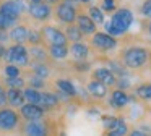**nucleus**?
I'll return each instance as SVG.
<instances>
[{"instance_id": "obj_1", "label": "nucleus", "mask_w": 151, "mask_h": 136, "mask_svg": "<svg viewBox=\"0 0 151 136\" xmlns=\"http://www.w3.org/2000/svg\"><path fill=\"white\" fill-rule=\"evenodd\" d=\"M150 49L143 45H128L122 49L119 54V58L128 70H141L143 67H146V63H150Z\"/></svg>"}, {"instance_id": "obj_2", "label": "nucleus", "mask_w": 151, "mask_h": 136, "mask_svg": "<svg viewBox=\"0 0 151 136\" xmlns=\"http://www.w3.org/2000/svg\"><path fill=\"white\" fill-rule=\"evenodd\" d=\"M133 19H135V16L130 8H127V6L117 8L111 15L109 23H106V32L114 36V37L124 36L130 29V26L133 24Z\"/></svg>"}, {"instance_id": "obj_3", "label": "nucleus", "mask_w": 151, "mask_h": 136, "mask_svg": "<svg viewBox=\"0 0 151 136\" xmlns=\"http://www.w3.org/2000/svg\"><path fill=\"white\" fill-rule=\"evenodd\" d=\"M76 3H78L76 0H62L60 3H57L54 6V19L59 24H63V26L73 24L80 13Z\"/></svg>"}, {"instance_id": "obj_4", "label": "nucleus", "mask_w": 151, "mask_h": 136, "mask_svg": "<svg viewBox=\"0 0 151 136\" xmlns=\"http://www.w3.org/2000/svg\"><path fill=\"white\" fill-rule=\"evenodd\" d=\"M4 62L5 63H13L20 68H29L31 65L29 50H28V47L24 44H12L7 49Z\"/></svg>"}, {"instance_id": "obj_5", "label": "nucleus", "mask_w": 151, "mask_h": 136, "mask_svg": "<svg viewBox=\"0 0 151 136\" xmlns=\"http://www.w3.org/2000/svg\"><path fill=\"white\" fill-rule=\"evenodd\" d=\"M23 125V118H21L20 112L12 107H0V131L2 133H13L20 130Z\"/></svg>"}, {"instance_id": "obj_6", "label": "nucleus", "mask_w": 151, "mask_h": 136, "mask_svg": "<svg viewBox=\"0 0 151 136\" xmlns=\"http://www.w3.org/2000/svg\"><path fill=\"white\" fill-rule=\"evenodd\" d=\"M89 47L98 54H109V52L115 50L119 45V39L114 36L107 34V32H96L89 37Z\"/></svg>"}, {"instance_id": "obj_7", "label": "nucleus", "mask_w": 151, "mask_h": 136, "mask_svg": "<svg viewBox=\"0 0 151 136\" xmlns=\"http://www.w3.org/2000/svg\"><path fill=\"white\" fill-rule=\"evenodd\" d=\"M39 29H41V34H42L46 45H68V39L65 36V31L60 26L46 23Z\"/></svg>"}, {"instance_id": "obj_8", "label": "nucleus", "mask_w": 151, "mask_h": 136, "mask_svg": "<svg viewBox=\"0 0 151 136\" xmlns=\"http://www.w3.org/2000/svg\"><path fill=\"white\" fill-rule=\"evenodd\" d=\"M26 15L33 19L34 23H41V24H46L49 23L50 18H54V6L49 5L46 2L41 3H28V10Z\"/></svg>"}, {"instance_id": "obj_9", "label": "nucleus", "mask_w": 151, "mask_h": 136, "mask_svg": "<svg viewBox=\"0 0 151 136\" xmlns=\"http://www.w3.org/2000/svg\"><path fill=\"white\" fill-rule=\"evenodd\" d=\"M20 131L23 136H50V122L47 118L36 120V122H23L20 126Z\"/></svg>"}, {"instance_id": "obj_10", "label": "nucleus", "mask_w": 151, "mask_h": 136, "mask_svg": "<svg viewBox=\"0 0 151 136\" xmlns=\"http://www.w3.org/2000/svg\"><path fill=\"white\" fill-rule=\"evenodd\" d=\"M106 122V135L107 136H127L130 133L128 123L122 117H102Z\"/></svg>"}, {"instance_id": "obj_11", "label": "nucleus", "mask_w": 151, "mask_h": 136, "mask_svg": "<svg viewBox=\"0 0 151 136\" xmlns=\"http://www.w3.org/2000/svg\"><path fill=\"white\" fill-rule=\"evenodd\" d=\"M23 122H36V120H42L46 118L47 112L42 109L41 105H36V104H24L21 109H18Z\"/></svg>"}, {"instance_id": "obj_12", "label": "nucleus", "mask_w": 151, "mask_h": 136, "mask_svg": "<svg viewBox=\"0 0 151 136\" xmlns=\"http://www.w3.org/2000/svg\"><path fill=\"white\" fill-rule=\"evenodd\" d=\"M91 79H96L99 83L106 84L107 87H115L117 84V76L109 70L107 67H96L91 70Z\"/></svg>"}, {"instance_id": "obj_13", "label": "nucleus", "mask_w": 151, "mask_h": 136, "mask_svg": "<svg viewBox=\"0 0 151 136\" xmlns=\"http://www.w3.org/2000/svg\"><path fill=\"white\" fill-rule=\"evenodd\" d=\"M70 49V57L73 58V62H88L89 55H91V47L88 42H73L68 45Z\"/></svg>"}, {"instance_id": "obj_14", "label": "nucleus", "mask_w": 151, "mask_h": 136, "mask_svg": "<svg viewBox=\"0 0 151 136\" xmlns=\"http://www.w3.org/2000/svg\"><path fill=\"white\" fill-rule=\"evenodd\" d=\"M75 24L78 26L80 31L85 34V37H91L93 34H96V32H98V24H96V23L89 18L88 13H85V11H80L78 13Z\"/></svg>"}, {"instance_id": "obj_15", "label": "nucleus", "mask_w": 151, "mask_h": 136, "mask_svg": "<svg viewBox=\"0 0 151 136\" xmlns=\"http://www.w3.org/2000/svg\"><path fill=\"white\" fill-rule=\"evenodd\" d=\"M109 105L115 110H120L124 107H127L128 104L132 102V96L127 92V91H122V89H117L115 87L111 94H109Z\"/></svg>"}, {"instance_id": "obj_16", "label": "nucleus", "mask_w": 151, "mask_h": 136, "mask_svg": "<svg viewBox=\"0 0 151 136\" xmlns=\"http://www.w3.org/2000/svg\"><path fill=\"white\" fill-rule=\"evenodd\" d=\"M10 42L12 44H26L28 42V34H29V26L24 21H20L10 29Z\"/></svg>"}, {"instance_id": "obj_17", "label": "nucleus", "mask_w": 151, "mask_h": 136, "mask_svg": "<svg viewBox=\"0 0 151 136\" xmlns=\"http://www.w3.org/2000/svg\"><path fill=\"white\" fill-rule=\"evenodd\" d=\"M54 87H55V91L68 96L70 99H75L78 96V87L68 78H57V79H54Z\"/></svg>"}, {"instance_id": "obj_18", "label": "nucleus", "mask_w": 151, "mask_h": 136, "mask_svg": "<svg viewBox=\"0 0 151 136\" xmlns=\"http://www.w3.org/2000/svg\"><path fill=\"white\" fill-rule=\"evenodd\" d=\"M86 91H88V94L96 100H104L106 97L109 96V87L106 86V84L96 81V79H89L88 83H86Z\"/></svg>"}, {"instance_id": "obj_19", "label": "nucleus", "mask_w": 151, "mask_h": 136, "mask_svg": "<svg viewBox=\"0 0 151 136\" xmlns=\"http://www.w3.org/2000/svg\"><path fill=\"white\" fill-rule=\"evenodd\" d=\"M28 50H29L31 63H46V62L50 60L49 50H47V45H46V44L29 45V47H28Z\"/></svg>"}, {"instance_id": "obj_20", "label": "nucleus", "mask_w": 151, "mask_h": 136, "mask_svg": "<svg viewBox=\"0 0 151 136\" xmlns=\"http://www.w3.org/2000/svg\"><path fill=\"white\" fill-rule=\"evenodd\" d=\"M62 104V100L59 99V96L55 94V91H42V100H41V107L46 112H52Z\"/></svg>"}, {"instance_id": "obj_21", "label": "nucleus", "mask_w": 151, "mask_h": 136, "mask_svg": "<svg viewBox=\"0 0 151 136\" xmlns=\"http://www.w3.org/2000/svg\"><path fill=\"white\" fill-rule=\"evenodd\" d=\"M7 99H8V107H12V109H21L26 104L23 89L7 87Z\"/></svg>"}, {"instance_id": "obj_22", "label": "nucleus", "mask_w": 151, "mask_h": 136, "mask_svg": "<svg viewBox=\"0 0 151 136\" xmlns=\"http://www.w3.org/2000/svg\"><path fill=\"white\" fill-rule=\"evenodd\" d=\"M47 50L52 62H63L70 57L68 45H47Z\"/></svg>"}, {"instance_id": "obj_23", "label": "nucleus", "mask_w": 151, "mask_h": 136, "mask_svg": "<svg viewBox=\"0 0 151 136\" xmlns=\"http://www.w3.org/2000/svg\"><path fill=\"white\" fill-rule=\"evenodd\" d=\"M29 73L36 74L39 78H44V79H49L52 76V67L49 65V62H46V63H31Z\"/></svg>"}, {"instance_id": "obj_24", "label": "nucleus", "mask_w": 151, "mask_h": 136, "mask_svg": "<svg viewBox=\"0 0 151 136\" xmlns=\"http://www.w3.org/2000/svg\"><path fill=\"white\" fill-rule=\"evenodd\" d=\"M107 68L115 74L117 78H124V76H128L130 78V71L128 68L122 63L120 58H114V60H107Z\"/></svg>"}, {"instance_id": "obj_25", "label": "nucleus", "mask_w": 151, "mask_h": 136, "mask_svg": "<svg viewBox=\"0 0 151 136\" xmlns=\"http://www.w3.org/2000/svg\"><path fill=\"white\" fill-rule=\"evenodd\" d=\"M63 31H65V36H67V39H68V44H73V42H81L83 39H85V34L80 31V28L75 24V23H73V24L65 26Z\"/></svg>"}, {"instance_id": "obj_26", "label": "nucleus", "mask_w": 151, "mask_h": 136, "mask_svg": "<svg viewBox=\"0 0 151 136\" xmlns=\"http://www.w3.org/2000/svg\"><path fill=\"white\" fill-rule=\"evenodd\" d=\"M24 78H26V86L34 87V89H39V91H46L47 89V79H44V78H39V76H36V74L29 73V71L24 73Z\"/></svg>"}, {"instance_id": "obj_27", "label": "nucleus", "mask_w": 151, "mask_h": 136, "mask_svg": "<svg viewBox=\"0 0 151 136\" xmlns=\"http://www.w3.org/2000/svg\"><path fill=\"white\" fill-rule=\"evenodd\" d=\"M133 97L138 100L151 102V83H141L133 89Z\"/></svg>"}, {"instance_id": "obj_28", "label": "nucleus", "mask_w": 151, "mask_h": 136, "mask_svg": "<svg viewBox=\"0 0 151 136\" xmlns=\"http://www.w3.org/2000/svg\"><path fill=\"white\" fill-rule=\"evenodd\" d=\"M23 94H24V99H26L28 104H36V105H41V100H42V91L26 86L23 89Z\"/></svg>"}, {"instance_id": "obj_29", "label": "nucleus", "mask_w": 151, "mask_h": 136, "mask_svg": "<svg viewBox=\"0 0 151 136\" xmlns=\"http://www.w3.org/2000/svg\"><path fill=\"white\" fill-rule=\"evenodd\" d=\"M23 74V68L17 67L13 63H5L2 67V78H20Z\"/></svg>"}, {"instance_id": "obj_30", "label": "nucleus", "mask_w": 151, "mask_h": 136, "mask_svg": "<svg viewBox=\"0 0 151 136\" xmlns=\"http://www.w3.org/2000/svg\"><path fill=\"white\" fill-rule=\"evenodd\" d=\"M88 15L96 24H106V16H104V11L99 5H89L88 6Z\"/></svg>"}, {"instance_id": "obj_31", "label": "nucleus", "mask_w": 151, "mask_h": 136, "mask_svg": "<svg viewBox=\"0 0 151 136\" xmlns=\"http://www.w3.org/2000/svg\"><path fill=\"white\" fill-rule=\"evenodd\" d=\"M2 83L5 84V87H15V89H24L26 87V78H2Z\"/></svg>"}, {"instance_id": "obj_32", "label": "nucleus", "mask_w": 151, "mask_h": 136, "mask_svg": "<svg viewBox=\"0 0 151 136\" xmlns=\"http://www.w3.org/2000/svg\"><path fill=\"white\" fill-rule=\"evenodd\" d=\"M26 44H29V45H41V44H44L41 29L29 28V34H28V42H26Z\"/></svg>"}, {"instance_id": "obj_33", "label": "nucleus", "mask_w": 151, "mask_h": 136, "mask_svg": "<svg viewBox=\"0 0 151 136\" xmlns=\"http://www.w3.org/2000/svg\"><path fill=\"white\" fill-rule=\"evenodd\" d=\"M101 8H102V11L111 13V15H112V13L117 10V3H115V0H102Z\"/></svg>"}, {"instance_id": "obj_34", "label": "nucleus", "mask_w": 151, "mask_h": 136, "mask_svg": "<svg viewBox=\"0 0 151 136\" xmlns=\"http://www.w3.org/2000/svg\"><path fill=\"white\" fill-rule=\"evenodd\" d=\"M117 89H122V91H130L132 87V83L128 79V76H124V78H117V84H115Z\"/></svg>"}, {"instance_id": "obj_35", "label": "nucleus", "mask_w": 151, "mask_h": 136, "mask_svg": "<svg viewBox=\"0 0 151 136\" xmlns=\"http://www.w3.org/2000/svg\"><path fill=\"white\" fill-rule=\"evenodd\" d=\"M8 105V99H7V87L0 79V107H7Z\"/></svg>"}, {"instance_id": "obj_36", "label": "nucleus", "mask_w": 151, "mask_h": 136, "mask_svg": "<svg viewBox=\"0 0 151 136\" xmlns=\"http://www.w3.org/2000/svg\"><path fill=\"white\" fill-rule=\"evenodd\" d=\"M140 11L145 18H151V0H145L140 6Z\"/></svg>"}, {"instance_id": "obj_37", "label": "nucleus", "mask_w": 151, "mask_h": 136, "mask_svg": "<svg viewBox=\"0 0 151 136\" xmlns=\"http://www.w3.org/2000/svg\"><path fill=\"white\" fill-rule=\"evenodd\" d=\"M73 67H75V70H78L80 73H86V71L89 70L88 62H73Z\"/></svg>"}, {"instance_id": "obj_38", "label": "nucleus", "mask_w": 151, "mask_h": 136, "mask_svg": "<svg viewBox=\"0 0 151 136\" xmlns=\"http://www.w3.org/2000/svg\"><path fill=\"white\" fill-rule=\"evenodd\" d=\"M8 42H10V32L0 29V44H8Z\"/></svg>"}, {"instance_id": "obj_39", "label": "nucleus", "mask_w": 151, "mask_h": 136, "mask_svg": "<svg viewBox=\"0 0 151 136\" xmlns=\"http://www.w3.org/2000/svg\"><path fill=\"white\" fill-rule=\"evenodd\" d=\"M128 136H150L146 131H143V130H138V128H135V130H130V133H128Z\"/></svg>"}, {"instance_id": "obj_40", "label": "nucleus", "mask_w": 151, "mask_h": 136, "mask_svg": "<svg viewBox=\"0 0 151 136\" xmlns=\"http://www.w3.org/2000/svg\"><path fill=\"white\" fill-rule=\"evenodd\" d=\"M7 44H0V62L5 58V54H7Z\"/></svg>"}, {"instance_id": "obj_41", "label": "nucleus", "mask_w": 151, "mask_h": 136, "mask_svg": "<svg viewBox=\"0 0 151 136\" xmlns=\"http://www.w3.org/2000/svg\"><path fill=\"white\" fill-rule=\"evenodd\" d=\"M44 2H46V3H49V5H52V6H55L57 3H60L62 0H44Z\"/></svg>"}, {"instance_id": "obj_42", "label": "nucleus", "mask_w": 151, "mask_h": 136, "mask_svg": "<svg viewBox=\"0 0 151 136\" xmlns=\"http://www.w3.org/2000/svg\"><path fill=\"white\" fill-rule=\"evenodd\" d=\"M78 3H83V5H91L93 0H76Z\"/></svg>"}, {"instance_id": "obj_43", "label": "nucleus", "mask_w": 151, "mask_h": 136, "mask_svg": "<svg viewBox=\"0 0 151 136\" xmlns=\"http://www.w3.org/2000/svg\"><path fill=\"white\" fill-rule=\"evenodd\" d=\"M146 32H148V36L151 37V19H150V23H148V28H146Z\"/></svg>"}, {"instance_id": "obj_44", "label": "nucleus", "mask_w": 151, "mask_h": 136, "mask_svg": "<svg viewBox=\"0 0 151 136\" xmlns=\"http://www.w3.org/2000/svg\"><path fill=\"white\" fill-rule=\"evenodd\" d=\"M28 3H41V2H44V0H26Z\"/></svg>"}, {"instance_id": "obj_45", "label": "nucleus", "mask_w": 151, "mask_h": 136, "mask_svg": "<svg viewBox=\"0 0 151 136\" xmlns=\"http://www.w3.org/2000/svg\"><path fill=\"white\" fill-rule=\"evenodd\" d=\"M150 67H151V57H150Z\"/></svg>"}, {"instance_id": "obj_46", "label": "nucleus", "mask_w": 151, "mask_h": 136, "mask_svg": "<svg viewBox=\"0 0 151 136\" xmlns=\"http://www.w3.org/2000/svg\"><path fill=\"white\" fill-rule=\"evenodd\" d=\"M150 45H151V42H150Z\"/></svg>"}]
</instances>
